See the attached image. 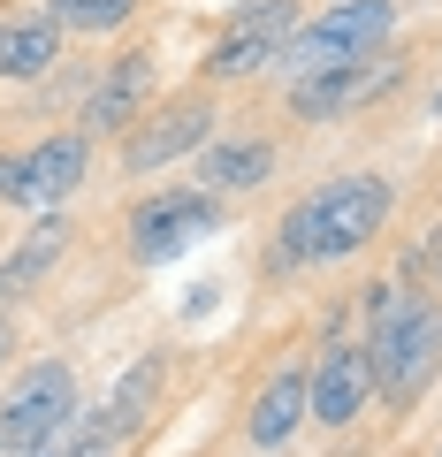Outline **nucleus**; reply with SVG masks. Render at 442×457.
<instances>
[{"label": "nucleus", "instance_id": "14", "mask_svg": "<svg viewBox=\"0 0 442 457\" xmlns=\"http://www.w3.org/2000/svg\"><path fill=\"white\" fill-rule=\"evenodd\" d=\"M305 411H313V374H305V366H282V374L267 381L260 396H252V411H245V442H252V450H282V442L305 427Z\"/></svg>", "mask_w": 442, "mask_h": 457}, {"label": "nucleus", "instance_id": "17", "mask_svg": "<svg viewBox=\"0 0 442 457\" xmlns=\"http://www.w3.org/2000/svg\"><path fill=\"white\" fill-rule=\"evenodd\" d=\"M46 16L62 31H122L138 16V0H46Z\"/></svg>", "mask_w": 442, "mask_h": 457}, {"label": "nucleus", "instance_id": "15", "mask_svg": "<svg viewBox=\"0 0 442 457\" xmlns=\"http://www.w3.org/2000/svg\"><path fill=\"white\" fill-rule=\"evenodd\" d=\"M62 62V23L38 16H0V84H38Z\"/></svg>", "mask_w": 442, "mask_h": 457}, {"label": "nucleus", "instance_id": "18", "mask_svg": "<svg viewBox=\"0 0 442 457\" xmlns=\"http://www.w3.org/2000/svg\"><path fill=\"white\" fill-rule=\"evenodd\" d=\"M8 359H16V328L0 320V374H8Z\"/></svg>", "mask_w": 442, "mask_h": 457}, {"label": "nucleus", "instance_id": "13", "mask_svg": "<svg viewBox=\"0 0 442 457\" xmlns=\"http://www.w3.org/2000/svg\"><path fill=\"white\" fill-rule=\"evenodd\" d=\"M69 228H77V221H69V206H54V213H38V221H31V237H23V245L0 260V312L23 305V297H31L38 282L54 275V260L69 252Z\"/></svg>", "mask_w": 442, "mask_h": 457}, {"label": "nucleus", "instance_id": "1", "mask_svg": "<svg viewBox=\"0 0 442 457\" xmlns=\"http://www.w3.org/2000/svg\"><path fill=\"white\" fill-rule=\"evenodd\" d=\"M396 213V183L381 168H344V176H321L282 206L275 245L290 267H336V260H359Z\"/></svg>", "mask_w": 442, "mask_h": 457}, {"label": "nucleus", "instance_id": "10", "mask_svg": "<svg viewBox=\"0 0 442 457\" xmlns=\"http://www.w3.org/2000/svg\"><path fill=\"white\" fill-rule=\"evenodd\" d=\"M305 374H313V420H321V427L366 420V404H374V359H366V336L321 343V359H313Z\"/></svg>", "mask_w": 442, "mask_h": 457}, {"label": "nucleus", "instance_id": "19", "mask_svg": "<svg viewBox=\"0 0 442 457\" xmlns=\"http://www.w3.org/2000/svg\"><path fill=\"white\" fill-rule=\"evenodd\" d=\"M427 107H435V114H442V92H435V99H427Z\"/></svg>", "mask_w": 442, "mask_h": 457}, {"label": "nucleus", "instance_id": "5", "mask_svg": "<svg viewBox=\"0 0 442 457\" xmlns=\"http://www.w3.org/2000/svg\"><path fill=\"white\" fill-rule=\"evenodd\" d=\"M77 374H69L62 359H38L23 366L8 389H0V457H23L38 450V442L69 435V420H77Z\"/></svg>", "mask_w": 442, "mask_h": 457}, {"label": "nucleus", "instance_id": "11", "mask_svg": "<svg viewBox=\"0 0 442 457\" xmlns=\"http://www.w3.org/2000/svg\"><path fill=\"white\" fill-rule=\"evenodd\" d=\"M153 99H161V69H153L146 46H130L115 69H99V84L84 92V137H122Z\"/></svg>", "mask_w": 442, "mask_h": 457}, {"label": "nucleus", "instance_id": "16", "mask_svg": "<svg viewBox=\"0 0 442 457\" xmlns=\"http://www.w3.org/2000/svg\"><path fill=\"white\" fill-rule=\"evenodd\" d=\"M161 381H168V359H161V351H146V359L107 389V420H115L122 435H138V427L153 420V404H161Z\"/></svg>", "mask_w": 442, "mask_h": 457}, {"label": "nucleus", "instance_id": "8", "mask_svg": "<svg viewBox=\"0 0 442 457\" xmlns=\"http://www.w3.org/2000/svg\"><path fill=\"white\" fill-rule=\"evenodd\" d=\"M305 23V0H237V16L221 23V38L206 46V77L237 84V77H267L290 46V31Z\"/></svg>", "mask_w": 442, "mask_h": 457}, {"label": "nucleus", "instance_id": "12", "mask_svg": "<svg viewBox=\"0 0 442 457\" xmlns=\"http://www.w3.org/2000/svg\"><path fill=\"white\" fill-rule=\"evenodd\" d=\"M191 168H198V191L245 198V191H260V183L282 168V145H275V137H206Z\"/></svg>", "mask_w": 442, "mask_h": 457}, {"label": "nucleus", "instance_id": "2", "mask_svg": "<svg viewBox=\"0 0 442 457\" xmlns=\"http://www.w3.org/2000/svg\"><path fill=\"white\" fill-rule=\"evenodd\" d=\"M366 359H374V396L412 411L442 381V297L374 282L366 290Z\"/></svg>", "mask_w": 442, "mask_h": 457}, {"label": "nucleus", "instance_id": "3", "mask_svg": "<svg viewBox=\"0 0 442 457\" xmlns=\"http://www.w3.org/2000/svg\"><path fill=\"white\" fill-rule=\"evenodd\" d=\"M389 38H396V0H336V8H321L290 31L275 69H290V77L336 69V62H359V54H381Z\"/></svg>", "mask_w": 442, "mask_h": 457}, {"label": "nucleus", "instance_id": "9", "mask_svg": "<svg viewBox=\"0 0 442 457\" xmlns=\"http://www.w3.org/2000/svg\"><path fill=\"white\" fill-rule=\"evenodd\" d=\"M396 77H404V54L381 46V54H359V62H336V69H305V77H290L282 107H290L297 122H344V114H359L366 99H381Z\"/></svg>", "mask_w": 442, "mask_h": 457}, {"label": "nucleus", "instance_id": "7", "mask_svg": "<svg viewBox=\"0 0 442 457\" xmlns=\"http://www.w3.org/2000/svg\"><path fill=\"white\" fill-rule=\"evenodd\" d=\"M130 260L138 267H161L176 260V252H191L198 237H213V228H229V213H221V198L198 191V183H176V191H153L130 206Z\"/></svg>", "mask_w": 442, "mask_h": 457}, {"label": "nucleus", "instance_id": "6", "mask_svg": "<svg viewBox=\"0 0 442 457\" xmlns=\"http://www.w3.org/2000/svg\"><path fill=\"white\" fill-rule=\"evenodd\" d=\"M92 176V137L84 130H54L38 137L31 153H0V206H31V213H54L84 191Z\"/></svg>", "mask_w": 442, "mask_h": 457}, {"label": "nucleus", "instance_id": "4", "mask_svg": "<svg viewBox=\"0 0 442 457\" xmlns=\"http://www.w3.org/2000/svg\"><path fill=\"white\" fill-rule=\"evenodd\" d=\"M213 122H221L213 92H176V99H153V107L130 122V130H122V176H161V168L198 161V145L213 137Z\"/></svg>", "mask_w": 442, "mask_h": 457}]
</instances>
